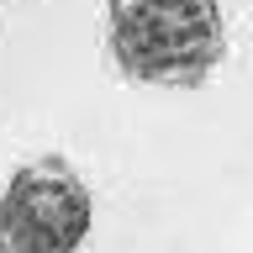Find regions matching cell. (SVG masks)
<instances>
[{
	"label": "cell",
	"instance_id": "1",
	"mask_svg": "<svg viewBox=\"0 0 253 253\" xmlns=\"http://www.w3.org/2000/svg\"><path fill=\"white\" fill-rule=\"evenodd\" d=\"M106 53L132 84L195 90L227 58L216 0H106Z\"/></svg>",
	"mask_w": 253,
	"mask_h": 253
},
{
	"label": "cell",
	"instance_id": "2",
	"mask_svg": "<svg viewBox=\"0 0 253 253\" xmlns=\"http://www.w3.org/2000/svg\"><path fill=\"white\" fill-rule=\"evenodd\" d=\"M95 195L69 158H32L0 190V253H79Z\"/></svg>",
	"mask_w": 253,
	"mask_h": 253
}]
</instances>
